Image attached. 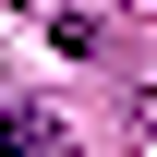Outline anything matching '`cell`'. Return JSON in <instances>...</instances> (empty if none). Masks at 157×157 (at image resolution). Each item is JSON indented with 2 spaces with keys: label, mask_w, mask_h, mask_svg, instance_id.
<instances>
[{
  "label": "cell",
  "mask_w": 157,
  "mask_h": 157,
  "mask_svg": "<svg viewBox=\"0 0 157 157\" xmlns=\"http://www.w3.org/2000/svg\"><path fill=\"white\" fill-rule=\"evenodd\" d=\"M0 157H73V133L48 109H0Z\"/></svg>",
  "instance_id": "6da1fadb"
}]
</instances>
